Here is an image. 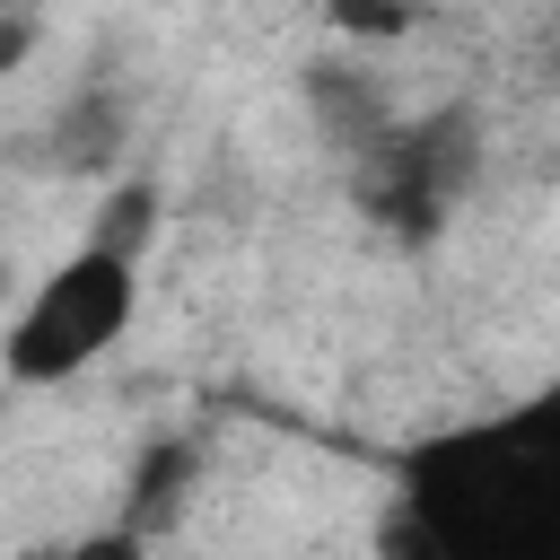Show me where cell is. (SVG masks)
Wrapping results in <instances>:
<instances>
[{"mask_svg": "<svg viewBox=\"0 0 560 560\" xmlns=\"http://www.w3.org/2000/svg\"><path fill=\"white\" fill-rule=\"evenodd\" d=\"M26 44H35V9H9V18H0V79L26 61Z\"/></svg>", "mask_w": 560, "mask_h": 560, "instance_id": "ba28073f", "label": "cell"}, {"mask_svg": "<svg viewBox=\"0 0 560 560\" xmlns=\"http://www.w3.org/2000/svg\"><path fill=\"white\" fill-rule=\"evenodd\" d=\"M122 149H131V96L114 79L70 88L61 114L44 122V166H61V175H114Z\"/></svg>", "mask_w": 560, "mask_h": 560, "instance_id": "3957f363", "label": "cell"}, {"mask_svg": "<svg viewBox=\"0 0 560 560\" xmlns=\"http://www.w3.org/2000/svg\"><path fill=\"white\" fill-rule=\"evenodd\" d=\"M481 166V140H472V114L446 105V114H420V122H385L359 158H350V184H359V210L394 236H438V219L455 210V192L472 184Z\"/></svg>", "mask_w": 560, "mask_h": 560, "instance_id": "7a4b0ae2", "label": "cell"}, {"mask_svg": "<svg viewBox=\"0 0 560 560\" xmlns=\"http://www.w3.org/2000/svg\"><path fill=\"white\" fill-rule=\"evenodd\" d=\"M315 9H324L350 44H394V35H411L438 0H315Z\"/></svg>", "mask_w": 560, "mask_h": 560, "instance_id": "52a82bcc", "label": "cell"}, {"mask_svg": "<svg viewBox=\"0 0 560 560\" xmlns=\"http://www.w3.org/2000/svg\"><path fill=\"white\" fill-rule=\"evenodd\" d=\"M192 481H201V455H192V438H158L140 464H131V534L149 542V534H166L175 516H184V499H192Z\"/></svg>", "mask_w": 560, "mask_h": 560, "instance_id": "5b68a950", "label": "cell"}, {"mask_svg": "<svg viewBox=\"0 0 560 560\" xmlns=\"http://www.w3.org/2000/svg\"><path fill=\"white\" fill-rule=\"evenodd\" d=\"M0 280H9V262H0Z\"/></svg>", "mask_w": 560, "mask_h": 560, "instance_id": "30bf717a", "label": "cell"}, {"mask_svg": "<svg viewBox=\"0 0 560 560\" xmlns=\"http://www.w3.org/2000/svg\"><path fill=\"white\" fill-rule=\"evenodd\" d=\"M551 79H560V26H551Z\"/></svg>", "mask_w": 560, "mask_h": 560, "instance_id": "9c48e42d", "label": "cell"}, {"mask_svg": "<svg viewBox=\"0 0 560 560\" xmlns=\"http://www.w3.org/2000/svg\"><path fill=\"white\" fill-rule=\"evenodd\" d=\"M131 306H140V262H122V254H105V245H79L70 262H52V271L35 280V298H26L18 324L0 332V368H9L18 385H61V376L96 368V359L122 341Z\"/></svg>", "mask_w": 560, "mask_h": 560, "instance_id": "6da1fadb", "label": "cell"}, {"mask_svg": "<svg viewBox=\"0 0 560 560\" xmlns=\"http://www.w3.org/2000/svg\"><path fill=\"white\" fill-rule=\"evenodd\" d=\"M158 228H166V192H158V184H114V192H105V210H96V228H88V245H105V254L140 262V254L158 245Z\"/></svg>", "mask_w": 560, "mask_h": 560, "instance_id": "8992f818", "label": "cell"}, {"mask_svg": "<svg viewBox=\"0 0 560 560\" xmlns=\"http://www.w3.org/2000/svg\"><path fill=\"white\" fill-rule=\"evenodd\" d=\"M306 105H315V131H324L341 158H359V149L394 122L385 88H376L359 61H306Z\"/></svg>", "mask_w": 560, "mask_h": 560, "instance_id": "277c9868", "label": "cell"}]
</instances>
